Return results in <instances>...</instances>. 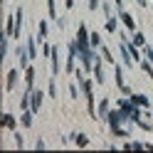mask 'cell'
<instances>
[{
    "label": "cell",
    "instance_id": "6da1fadb",
    "mask_svg": "<svg viewBox=\"0 0 153 153\" xmlns=\"http://www.w3.org/2000/svg\"><path fill=\"white\" fill-rule=\"evenodd\" d=\"M17 79H20V69H10L7 72V82H5V89L7 91H13L17 87Z\"/></svg>",
    "mask_w": 153,
    "mask_h": 153
},
{
    "label": "cell",
    "instance_id": "7a4b0ae2",
    "mask_svg": "<svg viewBox=\"0 0 153 153\" xmlns=\"http://www.w3.org/2000/svg\"><path fill=\"white\" fill-rule=\"evenodd\" d=\"M42 99H45V94H42L40 89H32V104H30V111H32V114H37V111H40Z\"/></svg>",
    "mask_w": 153,
    "mask_h": 153
},
{
    "label": "cell",
    "instance_id": "3957f363",
    "mask_svg": "<svg viewBox=\"0 0 153 153\" xmlns=\"http://www.w3.org/2000/svg\"><path fill=\"white\" fill-rule=\"evenodd\" d=\"M131 101L136 104V106H143V109H146L148 104H151V101H148V97H146V94H131Z\"/></svg>",
    "mask_w": 153,
    "mask_h": 153
},
{
    "label": "cell",
    "instance_id": "277c9868",
    "mask_svg": "<svg viewBox=\"0 0 153 153\" xmlns=\"http://www.w3.org/2000/svg\"><path fill=\"white\" fill-rule=\"evenodd\" d=\"M3 126H5L7 131H15L17 121H15V116H13V114H3Z\"/></svg>",
    "mask_w": 153,
    "mask_h": 153
},
{
    "label": "cell",
    "instance_id": "5b68a950",
    "mask_svg": "<svg viewBox=\"0 0 153 153\" xmlns=\"http://www.w3.org/2000/svg\"><path fill=\"white\" fill-rule=\"evenodd\" d=\"M52 72L59 74V47H52Z\"/></svg>",
    "mask_w": 153,
    "mask_h": 153
},
{
    "label": "cell",
    "instance_id": "8992f818",
    "mask_svg": "<svg viewBox=\"0 0 153 153\" xmlns=\"http://www.w3.org/2000/svg\"><path fill=\"white\" fill-rule=\"evenodd\" d=\"M25 84H27V89H35V67H27V72H25Z\"/></svg>",
    "mask_w": 153,
    "mask_h": 153
},
{
    "label": "cell",
    "instance_id": "52a82bcc",
    "mask_svg": "<svg viewBox=\"0 0 153 153\" xmlns=\"http://www.w3.org/2000/svg\"><path fill=\"white\" fill-rule=\"evenodd\" d=\"M121 13V20H123V25L128 27V30H136V22H133V17L128 15V13H123V10H119Z\"/></svg>",
    "mask_w": 153,
    "mask_h": 153
},
{
    "label": "cell",
    "instance_id": "ba28073f",
    "mask_svg": "<svg viewBox=\"0 0 153 153\" xmlns=\"http://www.w3.org/2000/svg\"><path fill=\"white\" fill-rule=\"evenodd\" d=\"M74 143H76L79 148H84V146L89 143V136H84V133H74Z\"/></svg>",
    "mask_w": 153,
    "mask_h": 153
},
{
    "label": "cell",
    "instance_id": "9c48e42d",
    "mask_svg": "<svg viewBox=\"0 0 153 153\" xmlns=\"http://www.w3.org/2000/svg\"><path fill=\"white\" fill-rule=\"evenodd\" d=\"M20 123H22L25 128H30V126H32V111H25L22 119H20Z\"/></svg>",
    "mask_w": 153,
    "mask_h": 153
},
{
    "label": "cell",
    "instance_id": "30bf717a",
    "mask_svg": "<svg viewBox=\"0 0 153 153\" xmlns=\"http://www.w3.org/2000/svg\"><path fill=\"white\" fill-rule=\"evenodd\" d=\"M133 45H136V47H146V37H143V32L133 35Z\"/></svg>",
    "mask_w": 153,
    "mask_h": 153
},
{
    "label": "cell",
    "instance_id": "8fae6325",
    "mask_svg": "<svg viewBox=\"0 0 153 153\" xmlns=\"http://www.w3.org/2000/svg\"><path fill=\"white\" fill-rule=\"evenodd\" d=\"M89 45H91V47H101V37H99V32H91Z\"/></svg>",
    "mask_w": 153,
    "mask_h": 153
},
{
    "label": "cell",
    "instance_id": "7c38bea8",
    "mask_svg": "<svg viewBox=\"0 0 153 153\" xmlns=\"http://www.w3.org/2000/svg\"><path fill=\"white\" fill-rule=\"evenodd\" d=\"M106 111H109V99H101V104H99V116H106Z\"/></svg>",
    "mask_w": 153,
    "mask_h": 153
},
{
    "label": "cell",
    "instance_id": "4fadbf2b",
    "mask_svg": "<svg viewBox=\"0 0 153 153\" xmlns=\"http://www.w3.org/2000/svg\"><path fill=\"white\" fill-rule=\"evenodd\" d=\"M47 7H50V17L57 20V5H54V0H47Z\"/></svg>",
    "mask_w": 153,
    "mask_h": 153
},
{
    "label": "cell",
    "instance_id": "5bb4252c",
    "mask_svg": "<svg viewBox=\"0 0 153 153\" xmlns=\"http://www.w3.org/2000/svg\"><path fill=\"white\" fill-rule=\"evenodd\" d=\"M141 67H143V72H146L151 79H153V67H151V62H141Z\"/></svg>",
    "mask_w": 153,
    "mask_h": 153
},
{
    "label": "cell",
    "instance_id": "9a60e30c",
    "mask_svg": "<svg viewBox=\"0 0 153 153\" xmlns=\"http://www.w3.org/2000/svg\"><path fill=\"white\" fill-rule=\"evenodd\" d=\"M116 84H119V89L123 87V72H121V67H116Z\"/></svg>",
    "mask_w": 153,
    "mask_h": 153
},
{
    "label": "cell",
    "instance_id": "2e32d148",
    "mask_svg": "<svg viewBox=\"0 0 153 153\" xmlns=\"http://www.w3.org/2000/svg\"><path fill=\"white\" fill-rule=\"evenodd\" d=\"M106 30H109V32H116V20H114V17L106 20Z\"/></svg>",
    "mask_w": 153,
    "mask_h": 153
},
{
    "label": "cell",
    "instance_id": "e0dca14e",
    "mask_svg": "<svg viewBox=\"0 0 153 153\" xmlns=\"http://www.w3.org/2000/svg\"><path fill=\"white\" fill-rule=\"evenodd\" d=\"M47 37V22H40V40Z\"/></svg>",
    "mask_w": 153,
    "mask_h": 153
},
{
    "label": "cell",
    "instance_id": "ac0fdd59",
    "mask_svg": "<svg viewBox=\"0 0 153 153\" xmlns=\"http://www.w3.org/2000/svg\"><path fill=\"white\" fill-rule=\"evenodd\" d=\"M101 54H104V59H106V62H114V57H111V52L106 50V47H101Z\"/></svg>",
    "mask_w": 153,
    "mask_h": 153
},
{
    "label": "cell",
    "instance_id": "d6986e66",
    "mask_svg": "<svg viewBox=\"0 0 153 153\" xmlns=\"http://www.w3.org/2000/svg\"><path fill=\"white\" fill-rule=\"evenodd\" d=\"M22 141H25V138L20 136V133H17V136H15V146H17V148H22V146H25V143H22Z\"/></svg>",
    "mask_w": 153,
    "mask_h": 153
},
{
    "label": "cell",
    "instance_id": "ffe728a7",
    "mask_svg": "<svg viewBox=\"0 0 153 153\" xmlns=\"http://www.w3.org/2000/svg\"><path fill=\"white\" fill-rule=\"evenodd\" d=\"M99 7V0H89V10H97Z\"/></svg>",
    "mask_w": 153,
    "mask_h": 153
}]
</instances>
